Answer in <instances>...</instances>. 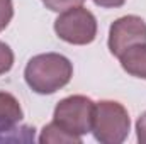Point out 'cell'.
I'll use <instances>...</instances> for the list:
<instances>
[{
    "label": "cell",
    "instance_id": "obj_2",
    "mask_svg": "<svg viewBox=\"0 0 146 144\" xmlns=\"http://www.w3.org/2000/svg\"><path fill=\"white\" fill-rule=\"evenodd\" d=\"M131 120L122 104L114 100H100L95 104L92 132L102 144H121L129 134Z\"/></svg>",
    "mask_w": 146,
    "mask_h": 144
},
{
    "label": "cell",
    "instance_id": "obj_7",
    "mask_svg": "<svg viewBox=\"0 0 146 144\" xmlns=\"http://www.w3.org/2000/svg\"><path fill=\"white\" fill-rule=\"evenodd\" d=\"M121 66L126 73L146 80V44H136L119 56Z\"/></svg>",
    "mask_w": 146,
    "mask_h": 144
},
{
    "label": "cell",
    "instance_id": "obj_4",
    "mask_svg": "<svg viewBox=\"0 0 146 144\" xmlns=\"http://www.w3.org/2000/svg\"><path fill=\"white\" fill-rule=\"evenodd\" d=\"M54 32L68 44L85 46L97 36V19L85 7H72L54 20Z\"/></svg>",
    "mask_w": 146,
    "mask_h": 144
},
{
    "label": "cell",
    "instance_id": "obj_13",
    "mask_svg": "<svg viewBox=\"0 0 146 144\" xmlns=\"http://www.w3.org/2000/svg\"><path fill=\"white\" fill-rule=\"evenodd\" d=\"M94 3L99 7H104V9H115V7L124 5L126 0H94Z\"/></svg>",
    "mask_w": 146,
    "mask_h": 144
},
{
    "label": "cell",
    "instance_id": "obj_12",
    "mask_svg": "<svg viewBox=\"0 0 146 144\" xmlns=\"http://www.w3.org/2000/svg\"><path fill=\"white\" fill-rule=\"evenodd\" d=\"M136 137L141 144H146V112H143L136 122Z\"/></svg>",
    "mask_w": 146,
    "mask_h": 144
},
{
    "label": "cell",
    "instance_id": "obj_9",
    "mask_svg": "<svg viewBox=\"0 0 146 144\" xmlns=\"http://www.w3.org/2000/svg\"><path fill=\"white\" fill-rule=\"evenodd\" d=\"M41 2L46 5V9H49L53 12H65L72 7L82 5L85 0H41Z\"/></svg>",
    "mask_w": 146,
    "mask_h": 144
},
{
    "label": "cell",
    "instance_id": "obj_8",
    "mask_svg": "<svg viewBox=\"0 0 146 144\" xmlns=\"http://www.w3.org/2000/svg\"><path fill=\"white\" fill-rule=\"evenodd\" d=\"M39 143L41 144H80L82 137L68 134L56 122H49L48 126H44V129H42V132L39 136Z\"/></svg>",
    "mask_w": 146,
    "mask_h": 144
},
{
    "label": "cell",
    "instance_id": "obj_11",
    "mask_svg": "<svg viewBox=\"0 0 146 144\" xmlns=\"http://www.w3.org/2000/svg\"><path fill=\"white\" fill-rule=\"evenodd\" d=\"M12 17H14L12 0H0V32L10 24Z\"/></svg>",
    "mask_w": 146,
    "mask_h": 144
},
{
    "label": "cell",
    "instance_id": "obj_10",
    "mask_svg": "<svg viewBox=\"0 0 146 144\" xmlns=\"http://www.w3.org/2000/svg\"><path fill=\"white\" fill-rule=\"evenodd\" d=\"M12 65H14V53L5 42L0 41V75L10 71Z\"/></svg>",
    "mask_w": 146,
    "mask_h": 144
},
{
    "label": "cell",
    "instance_id": "obj_3",
    "mask_svg": "<svg viewBox=\"0 0 146 144\" xmlns=\"http://www.w3.org/2000/svg\"><path fill=\"white\" fill-rule=\"evenodd\" d=\"M95 102L85 95H72L58 102L53 114V122H56L63 131L82 137L92 131Z\"/></svg>",
    "mask_w": 146,
    "mask_h": 144
},
{
    "label": "cell",
    "instance_id": "obj_6",
    "mask_svg": "<svg viewBox=\"0 0 146 144\" xmlns=\"http://www.w3.org/2000/svg\"><path fill=\"white\" fill-rule=\"evenodd\" d=\"M22 117L19 100L9 92H0V141H10L9 134L17 131Z\"/></svg>",
    "mask_w": 146,
    "mask_h": 144
},
{
    "label": "cell",
    "instance_id": "obj_5",
    "mask_svg": "<svg viewBox=\"0 0 146 144\" xmlns=\"http://www.w3.org/2000/svg\"><path fill=\"white\" fill-rule=\"evenodd\" d=\"M146 44V22L138 15H124L109 29V51L119 58L126 49Z\"/></svg>",
    "mask_w": 146,
    "mask_h": 144
},
{
    "label": "cell",
    "instance_id": "obj_1",
    "mask_svg": "<svg viewBox=\"0 0 146 144\" xmlns=\"http://www.w3.org/2000/svg\"><path fill=\"white\" fill-rule=\"evenodd\" d=\"M73 76V66L68 58L58 53L37 54L29 59L24 70L26 83L39 95H51L66 87Z\"/></svg>",
    "mask_w": 146,
    "mask_h": 144
}]
</instances>
